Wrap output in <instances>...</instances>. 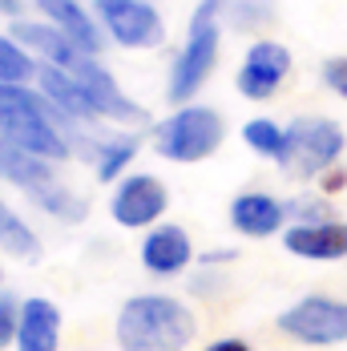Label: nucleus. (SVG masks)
I'll return each instance as SVG.
<instances>
[{
  "label": "nucleus",
  "mask_w": 347,
  "mask_h": 351,
  "mask_svg": "<svg viewBox=\"0 0 347 351\" xmlns=\"http://www.w3.org/2000/svg\"><path fill=\"white\" fill-rule=\"evenodd\" d=\"M61 125H77L53 106L40 89L29 85H0V138L16 141L45 162H65L69 138Z\"/></svg>",
  "instance_id": "nucleus-1"
},
{
  "label": "nucleus",
  "mask_w": 347,
  "mask_h": 351,
  "mask_svg": "<svg viewBox=\"0 0 347 351\" xmlns=\"http://www.w3.org/2000/svg\"><path fill=\"white\" fill-rule=\"evenodd\" d=\"M113 335L121 351H182L194 339V315L170 295H134L117 311Z\"/></svg>",
  "instance_id": "nucleus-2"
},
{
  "label": "nucleus",
  "mask_w": 347,
  "mask_h": 351,
  "mask_svg": "<svg viewBox=\"0 0 347 351\" xmlns=\"http://www.w3.org/2000/svg\"><path fill=\"white\" fill-rule=\"evenodd\" d=\"M226 0H198L194 16H190V33H186V45L182 53L174 57L170 65V85H166V97L178 101V106H190L194 93L206 85V77L218 65V45H222V16Z\"/></svg>",
  "instance_id": "nucleus-3"
},
{
  "label": "nucleus",
  "mask_w": 347,
  "mask_h": 351,
  "mask_svg": "<svg viewBox=\"0 0 347 351\" xmlns=\"http://www.w3.org/2000/svg\"><path fill=\"white\" fill-rule=\"evenodd\" d=\"M226 138V125L218 117V109L210 106H182L174 109L166 121H158L154 130V149L166 158V162H178V166H194V162H206L210 154L222 145Z\"/></svg>",
  "instance_id": "nucleus-4"
},
{
  "label": "nucleus",
  "mask_w": 347,
  "mask_h": 351,
  "mask_svg": "<svg viewBox=\"0 0 347 351\" xmlns=\"http://www.w3.org/2000/svg\"><path fill=\"white\" fill-rule=\"evenodd\" d=\"M347 154V141H344V130L327 117H295L287 125V154H283V174L299 178H323L335 158Z\"/></svg>",
  "instance_id": "nucleus-5"
},
{
  "label": "nucleus",
  "mask_w": 347,
  "mask_h": 351,
  "mask_svg": "<svg viewBox=\"0 0 347 351\" xmlns=\"http://www.w3.org/2000/svg\"><path fill=\"white\" fill-rule=\"evenodd\" d=\"M278 331L307 348H335L347 339V303L327 295H307L278 315Z\"/></svg>",
  "instance_id": "nucleus-6"
},
{
  "label": "nucleus",
  "mask_w": 347,
  "mask_h": 351,
  "mask_svg": "<svg viewBox=\"0 0 347 351\" xmlns=\"http://www.w3.org/2000/svg\"><path fill=\"white\" fill-rule=\"evenodd\" d=\"M93 12L121 49H158L166 40V25L158 8L145 0H93Z\"/></svg>",
  "instance_id": "nucleus-7"
},
{
  "label": "nucleus",
  "mask_w": 347,
  "mask_h": 351,
  "mask_svg": "<svg viewBox=\"0 0 347 351\" xmlns=\"http://www.w3.org/2000/svg\"><path fill=\"white\" fill-rule=\"evenodd\" d=\"M166 206H170V194H166L162 178L134 174L117 186V194H113V202H109V214H113L117 226L141 230V226H158V218L166 214Z\"/></svg>",
  "instance_id": "nucleus-8"
},
{
  "label": "nucleus",
  "mask_w": 347,
  "mask_h": 351,
  "mask_svg": "<svg viewBox=\"0 0 347 351\" xmlns=\"http://www.w3.org/2000/svg\"><path fill=\"white\" fill-rule=\"evenodd\" d=\"M287 73H291L287 45H278V40H254L246 49V61H243V69H239V77H235V85H239V93H243L246 101H271L278 93V85L287 81Z\"/></svg>",
  "instance_id": "nucleus-9"
},
{
  "label": "nucleus",
  "mask_w": 347,
  "mask_h": 351,
  "mask_svg": "<svg viewBox=\"0 0 347 351\" xmlns=\"http://www.w3.org/2000/svg\"><path fill=\"white\" fill-rule=\"evenodd\" d=\"M69 73L81 81V89L89 93V101H93V109H97V117H109V121H117V125H138V121H145V109H141L138 101H130V97L117 89L113 73L101 69L97 57H81Z\"/></svg>",
  "instance_id": "nucleus-10"
},
{
  "label": "nucleus",
  "mask_w": 347,
  "mask_h": 351,
  "mask_svg": "<svg viewBox=\"0 0 347 351\" xmlns=\"http://www.w3.org/2000/svg\"><path fill=\"white\" fill-rule=\"evenodd\" d=\"M283 246L295 258L311 263H339L347 258V222L327 218V222H295L283 230Z\"/></svg>",
  "instance_id": "nucleus-11"
},
{
  "label": "nucleus",
  "mask_w": 347,
  "mask_h": 351,
  "mask_svg": "<svg viewBox=\"0 0 347 351\" xmlns=\"http://www.w3.org/2000/svg\"><path fill=\"white\" fill-rule=\"evenodd\" d=\"M141 263H145V271H154V275H178V271H186V267L194 263V243H190V234H186L182 226L158 222V226L141 239Z\"/></svg>",
  "instance_id": "nucleus-12"
},
{
  "label": "nucleus",
  "mask_w": 347,
  "mask_h": 351,
  "mask_svg": "<svg viewBox=\"0 0 347 351\" xmlns=\"http://www.w3.org/2000/svg\"><path fill=\"white\" fill-rule=\"evenodd\" d=\"M36 8L45 12V21H53L61 33L69 36L81 53L97 57L105 49V29H101V21H97V12L81 8L77 0H36Z\"/></svg>",
  "instance_id": "nucleus-13"
},
{
  "label": "nucleus",
  "mask_w": 347,
  "mask_h": 351,
  "mask_svg": "<svg viewBox=\"0 0 347 351\" xmlns=\"http://www.w3.org/2000/svg\"><path fill=\"white\" fill-rule=\"evenodd\" d=\"M12 36H16L33 57H40V65L73 69L81 57H89V53H81L53 21H16V25H12Z\"/></svg>",
  "instance_id": "nucleus-14"
},
{
  "label": "nucleus",
  "mask_w": 347,
  "mask_h": 351,
  "mask_svg": "<svg viewBox=\"0 0 347 351\" xmlns=\"http://www.w3.org/2000/svg\"><path fill=\"white\" fill-rule=\"evenodd\" d=\"M61 348V311L53 299L33 295L21 303V327L12 351H57Z\"/></svg>",
  "instance_id": "nucleus-15"
},
{
  "label": "nucleus",
  "mask_w": 347,
  "mask_h": 351,
  "mask_svg": "<svg viewBox=\"0 0 347 351\" xmlns=\"http://www.w3.org/2000/svg\"><path fill=\"white\" fill-rule=\"evenodd\" d=\"M36 85H40V93H45L53 106L61 109L69 121H77V125L97 121V109H93V101H89V93L81 89V81H77L69 69L40 65V73H36Z\"/></svg>",
  "instance_id": "nucleus-16"
},
{
  "label": "nucleus",
  "mask_w": 347,
  "mask_h": 351,
  "mask_svg": "<svg viewBox=\"0 0 347 351\" xmlns=\"http://www.w3.org/2000/svg\"><path fill=\"white\" fill-rule=\"evenodd\" d=\"M283 222H287V210L271 194H239L230 202V226L246 239H267L283 230Z\"/></svg>",
  "instance_id": "nucleus-17"
},
{
  "label": "nucleus",
  "mask_w": 347,
  "mask_h": 351,
  "mask_svg": "<svg viewBox=\"0 0 347 351\" xmlns=\"http://www.w3.org/2000/svg\"><path fill=\"white\" fill-rule=\"evenodd\" d=\"M0 178L21 186L25 194H40L45 186H53V170L45 158H36L29 149H21L16 141L0 138Z\"/></svg>",
  "instance_id": "nucleus-18"
},
{
  "label": "nucleus",
  "mask_w": 347,
  "mask_h": 351,
  "mask_svg": "<svg viewBox=\"0 0 347 351\" xmlns=\"http://www.w3.org/2000/svg\"><path fill=\"white\" fill-rule=\"evenodd\" d=\"M40 65L12 33H0V85H29Z\"/></svg>",
  "instance_id": "nucleus-19"
},
{
  "label": "nucleus",
  "mask_w": 347,
  "mask_h": 351,
  "mask_svg": "<svg viewBox=\"0 0 347 351\" xmlns=\"http://www.w3.org/2000/svg\"><path fill=\"white\" fill-rule=\"evenodd\" d=\"M243 141L259 154V158H275L283 162V154H287V130L271 121V117H250L243 125Z\"/></svg>",
  "instance_id": "nucleus-20"
},
{
  "label": "nucleus",
  "mask_w": 347,
  "mask_h": 351,
  "mask_svg": "<svg viewBox=\"0 0 347 351\" xmlns=\"http://www.w3.org/2000/svg\"><path fill=\"white\" fill-rule=\"evenodd\" d=\"M134 154H138V141H134V138L105 141V145H97V162H93V174L101 178V182H117V178L125 174V166L134 162Z\"/></svg>",
  "instance_id": "nucleus-21"
},
{
  "label": "nucleus",
  "mask_w": 347,
  "mask_h": 351,
  "mask_svg": "<svg viewBox=\"0 0 347 351\" xmlns=\"http://www.w3.org/2000/svg\"><path fill=\"white\" fill-rule=\"evenodd\" d=\"M0 246H4L8 254H16V258H36V250H40L36 234L8 210L4 202H0Z\"/></svg>",
  "instance_id": "nucleus-22"
},
{
  "label": "nucleus",
  "mask_w": 347,
  "mask_h": 351,
  "mask_svg": "<svg viewBox=\"0 0 347 351\" xmlns=\"http://www.w3.org/2000/svg\"><path fill=\"white\" fill-rule=\"evenodd\" d=\"M33 202L36 206H45V210L53 214V218H61V222H81L85 218V202L77 198V194H69L65 186H45L40 194H33Z\"/></svg>",
  "instance_id": "nucleus-23"
},
{
  "label": "nucleus",
  "mask_w": 347,
  "mask_h": 351,
  "mask_svg": "<svg viewBox=\"0 0 347 351\" xmlns=\"http://www.w3.org/2000/svg\"><path fill=\"white\" fill-rule=\"evenodd\" d=\"M226 8H230V25L243 33L267 25L275 16V0H226Z\"/></svg>",
  "instance_id": "nucleus-24"
},
{
  "label": "nucleus",
  "mask_w": 347,
  "mask_h": 351,
  "mask_svg": "<svg viewBox=\"0 0 347 351\" xmlns=\"http://www.w3.org/2000/svg\"><path fill=\"white\" fill-rule=\"evenodd\" d=\"M283 210L295 222H327V218H335L331 206H327V198H311V194H299V198L283 202Z\"/></svg>",
  "instance_id": "nucleus-25"
},
{
  "label": "nucleus",
  "mask_w": 347,
  "mask_h": 351,
  "mask_svg": "<svg viewBox=\"0 0 347 351\" xmlns=\"http://www.w3.org/2000/svg\"><path fill=\"white\" fill-rule=\"evenodd\" d=\"M16 327H21V303L12 295H0V351L16 339Z\"/></svg>",
  "instance_id": "nucleus-26"
},
{
  "label": "nucleus",
  "mask_w": 347,
  "mask_h": 351,
  "mask_svg": "<svg viewBox=\"0 0 347 351\" xmlns=\"http://www.w3.org/2000/svg\"><path fill=\"white\" fill-rule=\"evenodd\" d=\"M323 85H327L331 93H339V97L347 101V53H344V57L323 61Z\"/></svg>",
  "instance_id": "nucleus-27"
},
{
  "label": "nucleus",
  "mask_w": 347,
  "mask_h": 351,
  "mask_svg": "<svg viewBox=\"0 0 347 351\" xmlns=\"http://www.w3.org/2000/svg\"><path fill=\"white\" fill-rule=\"evenodd\" d=\"M344 186H347V174H344V170H327V174H323V194H339Z\"/></svg>",
  "instance_id": "nucleus-28"
},
{
  "label": "nucleus",
  "mask_w": 347,
  "mask_h": 351,
  "mask_svg": "<svg viewBox=\"0 0 347 351\" xmlns=\"http://www.w3.org/2000/svg\"><path fill=\"white\" fill-rule=\"evenodd\" d=\"M206 351H259V348H250L246 339H214Z\"/></svg>",
  "instance_id": "nucleus-29"
},
{
  "label": "nucleus",
  "mask_w": 347,
  "mask_h": 351,
  "mask_svg": "<svg viewBox=\"0 0 347 351\" xmlns=\"http://www.w3.org/2000/svg\"><path fill=\"white\" fill-rule=\"evenodd\" d=\"M230 258H239L235 250H214V254H202V263H230Z\"/></svg>",
  "instance_id": "nucleus-30"
},
{
  "label": "nucleus",
  "mask_w": 347,
  "mask_h": 351,
  "mask_svg": "<svg viewBox=\"0 0 347 351\" xmlns=\"http://www.w3.org/2000/svg\"><path fill=\"white\" fill-rule=\"evenodd\" d=\"M0 16H21V0H0Z\"/></svg>",
  "instance_id": "nucleus-31"
},
{
  "label": "nucleus",
  "mask_w": 347,
  "mask_h": 351,
  "mask_svg": "<svg viewBox=\"0 0 347 351\" xmlns=\"http://www.w3.org/2000/svg\"><path fill=\"white\" fill-rule=\"evenodd\" d=\"M0 279H4V275H0Z\"/></svg>",
  "instance_id": "nucleus-32"
}]
</instances>
